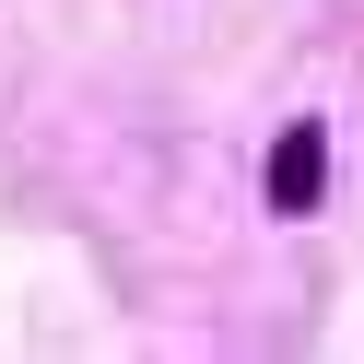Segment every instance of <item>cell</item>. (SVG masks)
<instances>
[{
    "instance_id": "6da1fadb",
    "label": "cell",
    "mask_w": 364,
    "mask_h": 364,
    "mask_svg": "<svg viewBox=\"0 0 364 364\" xmlns=\"http://www.w3.org/2000/svg\"><path fill=\"white\" fill-rule=\"evenodd\" d=\"M317 176H329V153H317V129H282L270 141V212H306Z\"/></svg>"
}]
</instances>
